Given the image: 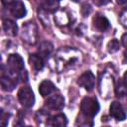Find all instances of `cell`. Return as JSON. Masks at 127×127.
Masks as SVG:
<instances>
[{"label": "cell", "instance_id": "27", "mask_svg": "<svg viewBox=\"0 0 127 127\" xmlns=\"http://www.w3.org/2000/svg\"><path fill=\"white\" fill-rule=\"evenodd\" d=\"M122 79H123L124 83L127 85V70H126V71H125V73L123 74V78H122Z\"/></svg>", "mask_w": 127, "mask_h": 127}, {"label": "cell", "instance_id": "23", "mask_svg": "<svg viewBox=\"0 0 127 127\" xmlns=\"http://www.w3.org/2000/svg\"><path fill=\"white\" fill-rule=\"evenodd\" d=\"M6 116H8V114H5L4 110L1 109V125H3V126L7 125V120L8 119H6Z\"/></svg>", "mask_w": 127, "mask_h": 127}, {"label": "cell", "instance_id": "18", "mask_svg": "<svg viewBox=\"0 0 127 127\" xmlns=\"http://www.w3.org/2000/svg\"><path fill=\"white\" fill-rule=\"evenodd\" d=\"M42 8L47 12H55L59 8V0H42Z\"/></svg>", "mask_w": 127, "mask_h": 127}, {"label": "cell", "instance_id": "25", "mask_svg": "<svg viewBox=\"0 0 127 127\" xmlns=\"http://www.w3.org/2000/svg\"><path fill=\"white\" fill-rule=\"evenodd\" d=\"M121 44L123 45V47H125L127 49V33H125L122 37H121Z\"/></svg>", "mask_w": 127, "mask_h": 127}, {"label": "cell", "instance_id": "22", "mask_svg": "<svg viewBox=\"0 0 127 127\" xmlns=\"http://www.w3.org/2000/svg\"><path fill=\"white\" fill-rule=\"evenodd\" d=\"M90 12H91V8H90V6L88 4H83L81 6V14H82V16L86 17V16H88L90 14Z\"/></svg>", "mask_w": 127, "mask_h": 127}, {"label": "cell", "instance_id": "28", "mask_svg": "<svg viewBox=\"0 0 127 127\" xmlns=\"http://www.w3.org/2000/svg\"><path fill=\"white\" fill-rule=\"evenodd\" d=\"M116 2H117V4H120V5H122V4L126 3V2H127V0H116Z\"/></svg>", "mask_w": 127, "mask_h": 127}, {"label": "cell", "instance_id": "5", "mask_svg": "<svg viewBox=\"0 0 127 127\" xmlns=\"http://www.w3.org/2000/svg\"><path fill=\"white\" fill-rule=\"evenodd\" d=\"M18 100L24 107H32L35 103V95L33 90L29 86L21 87L18 91Z\"/></svg>", "mask_w": 127, "mask_h": 127}, {"label": "cell", "instance_id": "17", "mask_svg": "<svg viewBox=\"0 0 127 127\" xmlns=\"http://www.w3.org/2000/svg\"><path fill=\"white\" fill-rule=\"evenodd\" d=\"M53 50H54V47L50 42H43L40 44L38 52L40 56H42L43 58H47L49 57V55H51Z\"/></svg>", "mask_w": 127, "mask_h": 127}, {"label": "cell", "instance_id": "11", "mask_svg": "<svg viewBox=\"0 0 127 127\" xmlns=\"http://www.w3.org/2000/svg\"><path fill=\"white\" fill-rule=\"evenodd\" d=\"M109 112H110V115L115 118L116 120H124L126 118V113L122 107V105L117 102V101H113L109 107Z\"/></svg>", "mask_w": 127, "mask_h": 127}, {"label": "cell", "instance_id": "29", "mask_svg": "<svg viewBox=\"0 0 127 127\" xmlns=\"http://www.w3.org/2000/svg\"><path fill=\"white\" fill-rule=\"evenodd\" d=\"M124 56H125V58L127 59V51H125V52H124Z\"/></svg>", "mask_w": 127, "mask_h": 127}, {"label": "cell", "instance_id": "2", "mask_svg": "<svg viewBox=\"0 0 127 127\" xmlns=\"http://www.w3.org/2000/svg\"><path fill=\"white\" fill-rule=\"evenodd\" d=\"M7 66H8L7 71L10 74L19 77L20 79V74L24 71V61L22 57L18 54L9 55L7 59Z\"/></svg>", "mask_w": 127, "mask_h": 127}, {"label": "cell", "instance_id": "12", "mask_svg": "<svg viewBox=\"0 0 127 127\" xmlns=\"http://www.w3.org/2000/svg\"><path fill=\"white\" fill-rule=\"evenodd\" d=\"M55 22L59 26H66L70 22V16L65 9H60L55 12Z\"/></svg>", "mask_w": 127, "mask_h": 127}, {"label": "cell", "instance_id": "15", "mask_svg": "<svg viewBox=\"0 0 127 127\" xmlns=\"http://www.w3.org/2000/svg\"><path fill=\"white\" fill-rule=\"evenodd\" d=\"M55 89H56L55 84L51 80H48V79L43 80L39 85V92L41 93V95L43 97H46V96L50 95Z\"/></svg>", "mask_w": 127, "mask_h": 127}, {"label": "cell", "instance_id": "6", "mask_svg": "<svg viewBox=\"0 0 127 127\" xmlns=\"http://www.w3.org/2000/svg\"><path fill=\"white\" fill-rule=\"evenodd\" d=\"M18 79H19V77L10 74L8 71H7V73H5V71L2 69V73H1V86H2L3 90H5V91H12L16 87V85L18 83Z\"/></svg>", "mask_w": 127, "mask_h": 127}, {"label": "cell", "instance_id": "21", "mask_svg": "<svg viewBox=\"0 0 127 127\" xmlns=\"http://www.w3.org/2000/svg\"><path fill=\"white\" fill-rule=\"evenodd\" d=\"M119 21H120V23H121L124 27L127 28V9L121 12V14H120V16H119Z\"/></svg>", "mask_w": 127, "mask_h": 127}, {"label": "cell", "instance_id": "19", "mask_svg": "<svg viewBox=\"0 0 127 127\" xmlns=\"http://www.w3.org/2000/svg\"><path fill=\"white\" fill-rule=\"evenodd\" d=\"M115 94L118 97L127 95V85L124 83L123 79H118L115 83Z\"/></svg>", "mask_w": 127, "mask_h": 127}, {"label": "cell", "instance_id": "1", "mask_svg": "<svg viewBox=\"0 0 127 127\" xmlns=\"http://www.w3.org/2000/svg\"><path fill=\"white\" fill-rule=\"evenodd\" d=\"M81 53L74 48H63L58 51L54 62L55 69L58 72H63L64 70L75 67L81 61Z\"/></svg>", "mask_w": 127, "mask_h": 127}, {"label": "cell", "instance_id": "30", "mask_svg": "<svg viewBox=\"0 0 127 127\" xmlns=\"http://www.w3.org/2000/svg\"><path fill=\"white\" fill-rule=\"evenodd\" d=\"M73 1H75V2H76V1H78V0H73Z\"/></svg>", "mask_w": 127, "mask_h": 127}, {"label": "cell", "instance_id": "24", "mask_svg": "<svg viewBox=\"0 0 127 127\" xmlns=\"http://www.w3.org/2000/svg\"><path fill=\"white\" fill-rule=\"evenodd\" d=\"M92 1L97 6H103V5H106L110 2V0H92Z\"/></svg>", "mask_w": 127, "mask_h": 127}, {"label": "cell", "instance_id": "16", "mask_svg": "<svg viewBox=\"0 0 127 127\" xmlns=\"http://www.w3.org/2000/svg\"><path fill=\"white\" fill-rule=\"evenodd\" d=\"M47 124L50 126H65L67 124V119L64 114L60 113L48 118Z\"/></svg>", "mask_w": 127, "mask_h": 127}, {"label": "cell", "instance_id": "14", "mask_svg": "<svg viewBox=\"0 0 127 127\" xmlns=\"http://www.w3.org/2000/svg\"><path fill=\"white\" fill-rule=\"evenodd\" d=\"M2 26H3V30L4 32L8 35V36H16L17 35V32H18V27H17V24L10 20V19H4L3 22H2Z\"/></svg>", "mask_w": 127, "mask_h": 127}, {"label": "cell", "instance_id": "7", "mask_svg": "<svg viewBox=\"0 0 127 127\" xmlns=\"http://www.w3.org/2000/svg\"><path fill=\"white\" fill-rule=\"evenodd\" d=\"M77 83L84 87L87 91H91L94 87V83H95V77L93 75V73L90 70H87L85 72H83L77 79Z\"/></svg>", "mask_w": 127, "mask_h": 127}, {"label": "cell", "instance_id": "10", "mask_svg": "<svg viewBox=\"0 0 127 127\" xmlns=\"http://www.w3.org/2000/svg\"><path fill=\"white\" fill-rule=\"evenodd\" d=\"M9 9H10L11 14H12L15 18H17V19L23 18V17L27 14L26 7H25V5H24L21 1H13V2L9 5Z\"/></svg>", "mask_w": 127, "mask_h": 127}, {"label": "cell", "instance_id": "4", "mask_svg": "<svg viewBox=\"0 0 127 127\" xmlns=\"http://www.w3.org/2000/svg\"><path fill=\"white\" fill-rule=\"evenodd\" d=\"M23 41L30 45H34L37 42V37H38V28L37 25L32 22H26L22 26V33H21Z\"/></svg>", "mask_w": 127, "mask_h": 127}, {"label": "cell", "instance_id": "8", "mask_svg": "<svg viewBox=\"0 0 127 127\" xmlns=\"http://www.w3.org/2000/svg\"><path fill=\"white\" fill-rule=\"evenodd\" d=\"M46 106L51 110H62L64 106V98L60 93L54 94L46 100Z\"/></svg>", "mask_w": 127, "mask_h": 127}, {"label": "cell", "instance_id": "26", "mask_svg": "<svg viewBox=\"0 0 127 127\" xmlns=\"http://www.w3.org/2000/svg\"><path fill=\"white\" fill-rule=\"evenodd\" d=\"M13 1H14V0H2V4H3L4 6H9Z\"/></svg>", "mask_w": 127, "mask_h": 127}, {"label": "cell", "instance_id": "3", "mask_svg": "<svg viewBox=\"0 0 127 127\" xmlns=\"http://www.w3.org/2000/svg\"><path fill=\"white\" fill-rule=\"evenodd\" d=\"M80 110H81L82 115L92 118L99 111V103L96 98L84 97L80 102Z\"/></svg>", "mask_w": 127, "mask_h": 127}, {"label": "cell", "instance_id": "9", "mask_svg": "<svg viewBox=\"0 0 127 127\" xmlns=\"http://www.w3.org/2000/svg\"><path fill=\"white\" fill-rule=\"evenodd\" d=\"M92 24H93V27L99 32H105L106 30H108L110 28V23H109L108 19L104 15L99 14V13H97L93 17Z\"/></svg>", "mask_w": 127, "mask_h": 127}, {"label": "cell", "instance_id": "20", "mask_svg": "<svg viewBox=\"0 0 127 127\" xmlns=\"http://www.w3.org/2000/svg\"><path fill=\"white\" fill-rule=\"evenodd\" d=\"M119 48H120V43L117 39H112L107 44V51L110 54H113V53L117 52L119 50Z\"/></svg>", "mask_w": 127, "mask_h": 127}, {"label": "cell", "instance_id": "13", "mask_svg": "<svg viewBox=\"0 0 127 127\" xmlns=\"http://www.w3.org/2000/svg\"><path fill=\"white\" fill-rule=\"evenodd\" d=\"M29 64L33 69L36 71H40L44 67V60L43 57L39 54H31L29 57Z\"/></svg>", "mask_w": 127, "mask_h": 127}]
</instances>
